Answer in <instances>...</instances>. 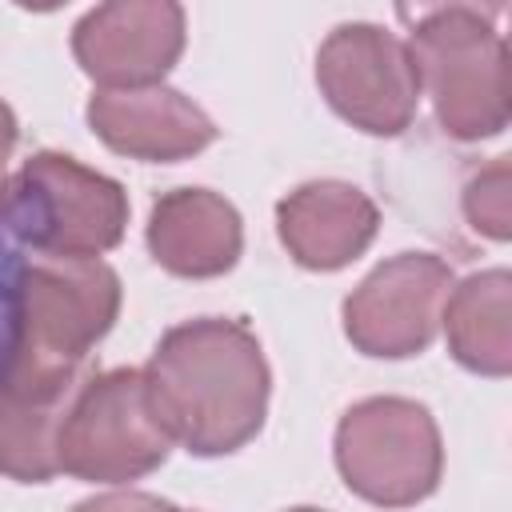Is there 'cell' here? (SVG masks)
I'll list each match as a JSON object with an SVG mask.
<instances>
[{"instance_id": "obj_1", "label": "cell", "mask_w": 512, "mask_h": 512, "mask_svg": "<svg viewBox=\"0 0 512 512\" xmlns=\"http://www.w3.org/2000/svg\"><path fill=\"white\" fill-rule=\"evenodd\" d=\"M140 372L164 432L196 456L240 452L264 428L272 372L244 320L200 316L176 324Z\"/></svg>"}, {"instance_id": "obj_2", "label": "cell", "mask_w": 512, "mask_h": 512, "mask_svg": "<svg viewBox=\"0 0 512 512\" xmlns=\"http://www.w3.org/2000/svg\"><path fill=\"white\" fill-rule=\"evenodd\" d=\"M120 276L104 260L24 264L12 300V344L0 372L84 380L88 352L120 316Z\"/></svg>"}, {"instance_id": "obj_3", "label": "cell", "mask_w": 512, "mask_h": 512, "mask_svg": "<svg viewBox=\"0 0 512 512\" xmlns=\"http://www.w3.org/2000/svg\"><path fill=\"white\" fill-rule=\"evenodd\" d=\"M0 224L52 260H96L124 240L128 192L64 152H32L0 188Z\"/></svg>"}, {"instance_id": "obj_4", "label": "cell", "mask_w": 512, "mask_h": 512, "mask_svg": "<svg viewBox=\"0 0 512 512\" xmlns=\"http://www.w3.org/2000/svg\"><path fill=\"white\" fill-rule=\"evenodd\" d=\"M420 92L452 140H488L508 128V44L492 16L468 4L432 8L408 40Z\"/></svg>"}, {"instance_id": "obj_5", "label": "cell", "mask_w": 512, "mask_h": 512, "mask_svg": "<svg viewBox=\"0 0 512 512\" xmlns=\"http://www.w3.org/2000/svg\"><path fill=\"white\" fill-rule=\"evenodd\" d=\"M336 472L376 508H412L440 488L444 440L432 412L408 396H368L336 424Z\"/></svg>"}, {"instance_id": "obj_6", "label": "cell", "mask_w": 512, "mask_h": 512, "mask_svg": "<svg viewBox=\"0 0 512 512\" xmlns=\"http://www.w3.org/2000/svg\"><path fill=\"white\" fill-rule=\"evenodd\" d=\"M172 452L140 368L92 372L60 424V472L92 484H128L160 468Z\"/></svg>"}, {"instance_id": "obj_7", "label": "cell", "mask_w": 512, "mask_h": 512, "mask_svg": "<svg viewBox=\"0 0 512 512\" xmlns=\"http://www.w3.org/2000/svg\"><path fill=\"white\" fill-rule=\"evenodd\" d=\"M316 84L332 112L368 136H400L420 104V80L408 44L368 20L328 32L316 52Z\"/></svg>"}, {"instance_id": "obj_8", "label": "cell", "mask_w": 512, "mask_h": 512, "mask_svg": "<svg viewBox=\"0 0 512 512\" xmlns=\"http://www.w3.org/2000/svg\"><path fill=\"white\" fill-rule=\"evenodd\" d=\"M452 292V268L432 252H400L376 264L344 300L340 320L356 352L376 360L420 356Z\"/></svg>"}, {"instance_id": "obj_9", "label": "cell", "mask_w": 512, "mask_h": 512, "mask_svg": "<svg viewBox=\"0 0 512 512\" xmlns=\"http://www.w3.org/2000/svg\"><path fill=\"white\" fill-rule=\"evenodd\" d=\"M184 52V8L172 0H112L72 28V56L100 88L160 84Z\"/></svg>"}, {"instance_id": "obj_10", "label": "cell", "mask_w": 512, "mask_h": 512, "mask_svg": "<svg viewBox=\"0 0 512 512\" xmlns=\"http://www.w3.org/2000/svg\"><path fill=\"white\" fill-rule=\"evenodd\" d=\"M88 124L112 152L148 164L188 160L216 140L212 116L168 84L100 88L88 100Z\"/></svg>"}, {"instance_id": "obj_11", "label": "cell", "mask_w": 512, "mask_h": 512, "mask_svg": "<svg viewBox=\"0 0 512 512\" xmlns=\"http://www.w3.org/2000/svg\"><path fill=\"white\" fill-rule=\"evenodd\" d=\"M380 212L348 180H308L276 204V236L300 268H348L376 240Z\"/></svg>"}, {"instance_id": "obj_12", "label": "cell", "mask_w": 512, "mask_h": 512, "mask_svg": "<svg viewBox=\"0 0 512 512\" xmlns=\"http://www.w3.org/2000/svg\"><path fill=\"white\" fill-rule=\"evenodd\" d=\"M152 260L184 280H212L232 272L244 248L240 212L208 188H172L148 212Z\"/></svg>"}, {"instance_id": "obj_13", "label": "cell", "mask_w": 512, "mask_h": 512, "mask_svg": "<svg viewBox=\"0 0 512 512\" xmlns=\"http://www.w3.org/2000/svg\"><path fill=\"white\" fill-rule=\"evenodd\" d=\"M84 380L0 372V472L8 480L48 484L60 472V424Z\"/></svg>"}, {"instance_id": "obj_14", "label": "cell", "mask_w": 512, "mask_h": 512, "mask_svg": "<svg viewBox=\"0 0 512 512\" xmlns=\"http://www.w3.org/2000/svg\"><path fill=\"white\" fill-rule=\"evenodd\" d=\"M448 352L456 364L480 376L512 372V276L508 268H484L464 276L440 312Z\"/></svg>"}, {"instance_id": "obj_15", "label": "cell", "mask_w": 512, "mask_h": 512, "mask_svg": "<svg viewBox=\"0 0 512 512\" xmlns=\"http://www.w3.org/2000/svg\"><path fill=\"white\" fill-rule=\"evenodd\" d=\"M464 216L480 236H488L496 244H504L512 236V164H508V156H496L464 184Z\"/></svg>"}, {"instance_id": "obj_16", "label": "cell", "mask_w": 512, "mask_h": 512, "mask_svg": "<svg viewBox=\"0 0 512 512\" xmlns=\"http://www.w3.org/2000/svg\"><path fill=\"white\" fill-rule=\"evenodd\" d=\"M20 260L12 256V248L0 240V368L8 360V344H12V300H16V276H20Z\"/></svg>"}, {"instance_id": "obj_17", "label": "cell", "mask_w": 512, "mask_h": 512, "mask_svg": "<svg viewBox=\"0 0 512 512\" xmlns=\"http://www.w3.org/2000/svg\"><path fill=\"white\" fill-rule=\"evenodd\" d=\"M164 500L152 492H104V496H88L80 500L72 512H160Z\"/></svg>"}, {"instance_id": "obj_18", "label": "cell", "mask_w": 512, "mask_h": 512, "mask_svg": "<svg viewBox=\"0 0 512 512\" xmlns=\"http://www.w3.org/2000/svg\"><path fill=\"white\" fill-rule=\"evenodd\" d=\"M12 148H16V116H12V108L0 100V188H4V168H8Z\"/></svg>"}, {"instance_id": "obj_19", "label": "cell", "mask_w": 512, "mask_h": 512, "mask_svg": "<svg viewBox=\"0 0 512 512\" xmlns=\"http://www.w3.org/2000/svg\"><path fill=\"white\" fill-rule=\"evenodd\" d=\"M288 512H320V508H288Z\"/></svg>"}, {"instance_id": "obj_20", "label": "cell", "mask_w": 512, "mask_h": 512, "mask_svg": "<svg viewBox=\"0 0 512 512\" xmlns=\"http://www.w3.org/2000/svg\"><path fill=\"white\" fill-rule=\"evenodd\" d=\"M160 512H184V508H172V504H164V508H160Z\"/></svg>"}]
</instances>
